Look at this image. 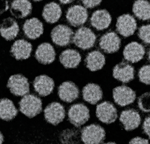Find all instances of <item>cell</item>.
<instances>
[{
    "mask_svg": "<svg viewBox=\"0 0 150 144\" xmlns=\"http://www.w3.org/2000/svg\"><path fill=\"white\" fill-rule=\"evenodd\" d=\"M20 110L23 115L32 118L39 115L42 110V102L33 94H27L19 102Z\"/></svg>",
    "mask_w": 150,
    "mask_h": 144,
    "instance_id": "cell-1",
    "label": "cell"
},
{
    "mask_svg": "<svg viewBox=\"0 0 150 144\" xmlns=\"http://www.w3.org/2000/svg\"><path fill=\"white\" fill-rule=\"evenodd\" d=\"M96 36L91 29L87 27H81L75 33L72 41L80 49H89L94 45Z\"/></svg>",
    "mask_w": 150,
    "mask_h": 144,
    "instance_id": "cell-2",
    "label": "cell"
},
{
    "mask_svg": "<svg viewBox=\"0 0 150 144\" xmlns=\"http://www.w3.org/2000/svg\"><path fill=\"white\" fill-rule=\"evenodd\" d=\"M105 138V131L100 125L92 124L84 127L81 131V140L86 144L101 143Z\"/></svg>",
    "mask_w": 150,
    "mask_h": 144,
    "instance_id": "cell-3",
    "label": "cell"
},
{
    "mask_svg": "<svg viewBox=\"0 0 150 144\" xmlns=\"http://www.w3.org/2000/svg\"><path fill=\"white\" fill-rule=\"evenodd\" d=\"M7 86L12 94L16 96H24L29 92V81L22 74L11 76L8 78Z\"/></svg>",
    "mask_w": 150,
    "mask_h": 144,
    "instance_id": "cell-4",
    "label": "cell"
},
{
    "mask_svg": "<svg viewBox=\"0 0 150 144\" xmlns=\"http://www.w3.org/2000/svg\"><path fill=\"white\" fill-rule=\"evenodd\" d=\"M68 116L71 124L76 127H80L88 122L90 111L88 107L83 103L74 104L69 109Z\"/></svg>",
    "mask_w": 150,
    "mask_h": 144,
    "instance_id": "cell-5",
    "label": "cell"
},
{
    "mask_svg": "<svg viewBox=\"0 0 150 144\" xmlns=\"http://www.w3.org/2000/svg\"><path fill=\"white\" fill-rule=\"evenodd\" d=\"M74 32L69 27L65 25H59L54 27L51 32V38L57 45L64 47L70 44L73 40Z\"/></svg>",
    "mask_w": 150,
    "mask_h": 144,
    "instance_id": "cell-6",
    "label": "cell"
},
{
    "mask_svg": "<svg viewBox=\"0 0 150 144\" xmlns=\"http://www.w3.org/2000/svg\"><path fill=\"white\" fill-rule=\"evenodd\" d=\"M112 97L116 103L124 107L134 102L136 99V92L127 86L121 85L113 89Z\"/></svg>",
    "mask_w": 150,
    "mask_h": 144,
    "instance_id": "cell-7",
    "label": "cell"
},
{
    "mask_svg": "<svg viewBox=\"0 0 150 144\" xmlns=\"http://www.w3.org/2000/svg\"><path fill=\"white\" fill-rule=\"evenodd\" d=\"M96 115L101 122L106 124H112L118 118L116 108L109 101H104L99 104L96 110Z\"/></svg>",
    "mask_w": 150,
    "mask_h": 144,
    "instance_id": "cell-8",
    "label": "cell"
},
{
    "mask_svg": "<svg viewBox=\"0 0 150 144\" xmlns=\"http://www.w3.org/2000/svg\"><path fill=\"white\" fill-rule=\"evenodd\" d=\"M116 31L124 37L133 35L137 29L135 19L130 14H125L119 16L116 24Z\"/></svg>",
    "mask_w": 150,
    "mask_h": 144,
    "instance_id": "cell-9",
    "label": "cell"
},
{
    "mask_svg": "<svg viewBox=\"0 0 150 144\" xmlns=\"http://www.w3.org/2000/svg\"><path fill=\"white\" fill-rule=\"evenodd\" d=\"M44 117L46 120L53 125H57L65 118L64 106L58 102H52L47 105L44 109Z\"/></svg>",
    "mask_w": 150,
    "mask_h": 144,
    "instance_id": "cell-10",
    "label": "cell"
},
{
    "mask_svg": "<svg viewBox=\"0 0 150 144\" xmlns=\"http://www.w3.org/2000/svg\"><path fill=\"white\" fill-rule=\"evenodd\" d=\"M88 16L86 8L81 5H74L68 8L66 17L71 25L79 27L86 22Z\"/></svg>",
    "mask_w": 150,
    "mask_h": 144,
    "instance_id": "cell-11",
    "label": "cell"
},
{
    "mask_svg": "<svg viewBox=\"0 0 150 144\" xmlns=\"http://www.w3.org/2000/svg\"><path fill=\"white\" fill-rule=\"evenodd\" d=\"M100 47L105 52H116L121 46V39L114 32H107L100 40Z\"/></svg>",
    "mask_w": 150,
    "mask_h": 144,
    "instance_id": "cell-12",
    "label": "cell"
},
{
    "mask_svg": "<svg viewBox=\"0 0 150 144\" xmlns=\"http://www.w3.org/2000/svg\"><path fill=\"white\" fill-rule=\"evenodd\" d=\"M113 77L122 83H128L134 79V69L133 67L125 62L117 64L113 69Z\"/></svg>",
    "mask_w": 150,
    "mask_h": 144,
    "instance_id": "cell-13",
    "label": "cell"
},
{
    "mask_svg": "<svg viewBox=\"0 0 150 144\" xmlns=\"http://www.w3.org/2000/svg\"><path fill=\"white\" fill-rule=\"evenodd\" d=\"M58 94L62 101L71 103L79 97V88L72 82H64L59 87Z\"/></svg>",
    "mask_w": 150,
    "mask_h": 144,
    "instance_id": "cell-14",
    "label": "cell"
},
{
    "mask_svg": "<svg viewBox=\"0 0 150 144\" xmlns=\"http://www.w3.org/2000/svg\"><path fill=\"white\" fill-rule=\"evenodd\" d=\"M55 83L53 80L46 75H40L35 78L33 82L35 91L41 96L50 95L53 91Z\"/></svg>",
    "mask_w": 150,
    "mask_h": 144,
    "instance_id": "cell-15",
    "label": "cell"
},
{
    "mask_svg": "<svg viewBox=\"0 0 150 144\" xmlns=\"http://www.w3.org/2000/svg\"><path fill=\"white\" fill-rule=\"evenodd\" d=\"M120 121L126 131H133L140 125L141 117L137 110L127 109L122 112L120 116Z\"/></svg>",
    "mask_w": 150,
    "mask_h": 144,
    "instance_id": "cell-16",
    "label": "cell"
},
{
    "mask_svg": "<svg viewBox=\"0 0 150 144\" xmlns=\"http://www.w3.org/2000/svg\"><path fill=\"white\" fill-rule=\"evenodd\" d=\"M145 55V49L142 45L133 41L126 45L123 51L124 58L131 63H137L143 58Z\"/></svg>",
    "mask_w": 150,
    "mask_h": 144,
    "instance_id": "cell-17",
    "label": "cell"
},
{
    "mask_svg": "<svg viewBox=\"0 0 150 144\" xmlns=\"http://www.w3.org/2000/svg\"><path fill=\"white\" fill-rule=\"evenodd\" d=\"M55 51L49 43H43L38 45L35 52V58L42 64H50L55 59Z\"/></svg>",
    "mask_w": 150,
    "mask_h": 144,
    "instance_id": "cell-18",
    "label": "cell"
},
{
    "mask_svg": "<svg viewBox=\"0 0 150 144\" xmlns=\"http://www.w3.org/2000/svg\"><path fill=\"white\" fill-rule=\"evenodd\" d=\"M32 45L24 40H18L14 42L11 48V53L17 60L29 58L32 52Z\"/></svg>",
    "mask_w": 150,
    "mask_h": 144,
    "instance_id": "cell-19",
    "label": "cell"
},
{
    "mask_svg": "<svg viewBox=\"0 0 150 144\" xmlns=\"http://www.w3.org/2000/svg\"><path fill=\"white\" fill-rule=\"evenodd\" d=\"M23 31L28 38L35 40L40 37L43 34V23L36 17L27 20L23 24Z\"/></svg>",
    "mask_w": 150,
    "mask_h": 144,
    "instance_id": "cell-20",
    "label": "cell"
},
{
    "mask_svg": "<svg viewBox=\"0 0 150 144\" xmlns=\"http://www.w3.org/2000/svg\"><path fill=\"white\" fill-rule=\"evenodd\" d=\"M112 17L110 13L105 9L95 11L91 18V25L98 31L106 29L111 23Z\"/></svg>",
    "mask_w": 150,
    "mask_h": 144,
    "instance_id": "cell-21",
    "label": "cell"
},
{
    "mask_svg": "<svg viewBox=\"0 0 150 144\" xmlns=\"http://www.w3.org/2000/svg\"><path fill=\"white\" fill-rule=\"evenodd\" d=\"M84 100L89 103L95 105L103 98V91L100 86L95 83H88L83 89Z\"/></svg>",
    "mask_w": 150,
    "mask_h": 144,
    "instance_id": "cell-22",
    "label": "cell"
},
{
    "mask_svg": "<svg viewBox=\"0 0 150 144\" xmlns=\"http://www.w3.org/2000/svg\"><path fill=\"white\" fill-rule=\"evenodd\" d=\"M2 37L7 40H13L19 32V26L16 21L12 17H7L2 21L0 27Z\"/></svg>",
    "mask_w": 150,
    "mask_h": 144,
    "instance_id": "cell-23",
    "label": "cell"
},
{
    "mask_svg": "<svg viewBox=\"0 0 150 144\" xmlns=\"http://www.w3.org/2000/svg\"><path fill=\"white\" fill-rule=\"evenodd\" d=\"M59 60L65 68L74 69L79 65L81 61V56L76 50L67 49L61 54Z\"/></svg>",
    "mask_w": 150,
    "mask_h": 144,
    "instance_id": "cell-24",
    "label": "cell"
},
{
    "mask_svg": "<svg viewBox=\"0 0 150 144\" xmlns=\"http://www.w3.org/2000/svg\"><path fill=\"white\" fill-rule=\"evenodd\" d=\"M85 63L90 71H97L104 67L105 64V58L101 52L94 50L88 54L85 59Z\"/></svg>",
    "mask_w": 150,
    "mask_h": 144,
    "instance_id": "cell-25",
    "label": "cell"
},
{
    "mask_svg": "<svg viewBox=\"0 0 150 144\" xmlns=\"http://www.w3.org/2000/svg\"><path fill=\"white\" fill-rule=\"evenodd\" d=\"M42 14L46 22L55 23L58 22L61 16V8L60 5L56 3L50 2L45 5Z\"/></svg>",
    "mask_w": 150,
    "mask_h": 144,
    "instance_id": "cell-26",
    "label": "cell"
},
{
    "mask_svg": "<svg viewBox=\"0 0 150 144\" xmlns=\"http://www.w3.org/2000/svg\"><path fill=\"white\" fill-rule=\"evenodd\" d=\"M32 10L31 3L27 0L14 1L11 4V13L17 18H23L31 14Z\"/></svg>",
    "mask_w": 150,
    "mask_h": 144,
    "instance_id": "cell-27",
    "label": "cell"
},
{
    "mask_svg": "<svg viewBox=\"0 0 150 144\" xmlns=\"http://www.w3.org/2000/svg\"><path fill=\"white\" fill-rule=\"evenodd\" d=\"M18 115V110L13 101L7 98H3L0 102V116L5 121L13 120Z\"/></svg>",
    "mask_w": 150,
    "mask_h": 144,
    "instance_id": "cell-28",
    "label": "cell"
},
{
    "mask_svg": "<svg viewBox=\"0 0 150 144\" xmlns=\"http://www.w3.org/2000/svg\"><path fill=\"white\" fill-rule=\"evenodd\" d=\"M133 12L136 17L141 20H150V2L137 1L133 3Z\"/></svg>",
    "mask_w": 150,
    "mask_h": 144,
    "instance_id": "cell-29",
    "label": "cell"
},
{
    "mask_svg": "<svg viewBox=\"0 0 150 144\" xmlns=\"http://www.w3.org/2000/svg\"><path fill=\"white\" fill-rule=\"evenodd\" d=\"M138 106L144 113H150V92H145L139 98Z\"/></svg>",
    "mask_w": 150,
    "mask_h": 144,
    "instance_id": "cell-30",
    "label": "cell"
},
{
    "mask_svg": "<svg viewBox=\"0 0 150 144\" xmlns=\"http://www.w3.org/2000/svg\"><path fill=\"white\" fill-rule=\"evenodd\" d=\"M139 80L141 82L146 84V85H150V65H144L140 68L139 72Z\"/></svg>",
    "mask_w": 150,
    "mask_h": 144,
    "instance_id": "cell-31",
    "label": "cell"
},
{
    "mask_svg": "<svg viewBox=\"0 0 150 144\" xmlns=\"http://www.w3.org/2000/svg\"><path fill=\"white\" fill-rule=\"evenodd\" d=\"M138 36L145 43L150 44V24L142 25L139 29Z\"/></svg>",
    "mask_w": 150,
    "mask_h": 144,
    "instance_id": "cell-32",
    "label": "cell"
},
{
    "mask_svg": "<svg viewBox=\"0 0 150 144\" xmlns=\"http://www.w3.org/2000/svg\"><path fill=\"white\" fill-rule=\"evenodd\" d=\"M82 3L85 7L91 8L97 7L101 3V0H86V1H82Z\"/></svg>",
    "mask_w": 150,
    "mask_h": 144,
    "instance_id": "cell-33",
    "label": "cell"
},
{
    "mask_svg": "<svg viewBox=\"0 0 150 144\" xmlns=\"http://www.w3.org/2000/svg\"><path fill=\"white\" fill-rule=\"evenodd\" d=\"M142 128L144 132L148 135L149 138L150 139V116L146 118L144 122L143 123Z\"/></svg>",
    "mask_w": 150,
    "mask_h": 144,
    "instance_id": "cell-34",
    "label": "cell"
},
{
    "mask_svg": "<svg viewBox=\"0 0 150 144\" xmlns=\"http://www.w3.org/2000/svg\"><path fill=\"white\" fill-rule=\"evenodd\" d=\"M129 143H137V144L142 143V144H145V143H149V141H148V140L142 138H140V137H135L130 141Z\"/></svg>",
    "mask_w": 150,
    "mask_h": 144,
    "instance_id": "cell-35",
    "label": "cell"
},
{
    "mask_svg": "<svg viewBox=\"0 0 150 144\" xmlns=\"http://www.w3.org/2000/svg\"><path fill=\"white\" fill-rule=\"evenodd\" d=\"M3 5H1V14H2L4 12L6 11L8 8V2L7 1H2Z\"/></svg>",
    "mask_w": 150,
    "mask_h": 144,
    "instance_id": "cell-36",
    "label": "cell"
},
{
    "mask_svg": "<svg viewBox=\"0 0 150 144\" xmlns=\"http://www.w3.org/2000/svg\"><path fill=\"white\" fill-rule=\"evenodd\" d=\"M60 2L62 4H68L70 3H72L73 1H68V0H67V1H63V0H61V1H60Z\"/></svg>",
    "mask_w": 150,
    "mask_h": 144,
    "instance_id": "cell-37",
    "label": "cell"
},
{
    "mask_svg": "<svg viewBox=\"0 0 150 144\" xmlns=\"http://www.w3.org/2000/svg\"><path fill=\"white\" fill-rule=\"evenodd\" d=\"M4 136H3V134L1 133V143H3V142H4Z\"/></svg>",
    "mask_w": 150,
    "mask_h": 144,
    "instance_id": "cell-38",
    "label": "cell"
},
{
    "mask_svg": "<svg viewBox=\"0 0 150 144\" xmlns=\"http://www.w3.org/2000/svg\"><path fill=\"white\" fill-rule=\"evenodd\" d=\"M148 57H149V60H150V49H149V54H148Z\"/></svg>",
    "mask_w": 150,
    "mask_h": 144,
    "instance_id": "cell-39",
    "label": "cell"
},
{
    "mask_svg": "<svg viewBox=\"0 0 150 144\" xmlns=\"http://www.w3.org/2000/svg\"><path fill=\"white\" fill-rule=\"evenodd\" d=\"M107 143H115V142H107Z\"/></svg>",
    "mask_w": 150,
    "mask_h": 144,
    "instance_id": "cell-40",
    "label": "cell"
}]
</instances>
